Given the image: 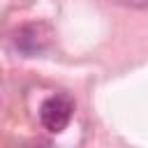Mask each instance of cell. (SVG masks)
<instances>
[{
  "instance_id": "1",
  "label": "cell",
  "mask_w": 148,
  "mask_h": 148,
  "mask_svg": "<svg viewBox=\"0 0 148 148\" xmlns=\"http://www.w3.org/2000/svg\"><path fill=\"white\" fill-rule=\"evenodd\" d=\"M72 116H74V99L65 92L49 95L39 104V123L51 134H60L72 123Z\"/></svg>"
},
{
  "instance_id": "2",
  "label": "cell",
  "mask_w": 148,
  "mask_h": 148,
  "mask_svg": "<svg viewBox=\"0 0 148 148\" xmlns=\"http://www.w3.org/2000/svg\"><path fill=\"white\" fill-rule=\"evenodd\" d=\"M49 42H51V30L46 23L42 21H32V23H23L16 35H14V46L18 53H23L25 58H32V56H39L49 49Z\"/></svg>"
}]
</instances>
